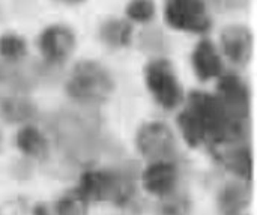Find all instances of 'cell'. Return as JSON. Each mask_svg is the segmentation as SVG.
I'll list each match as a JSON object with an SVG mask.
<instances>
[{
	"instance_id": "obj_18",
	"label": "cell",
	"mask_w": 257,
	"mask_h": 215,
	"mask_svg": "<svg viewBox=\"0 0 257 215\" xmlns=\"http://www.w3.org/2000/svg\"><path fill=\"white\" fill-rule=\"evenodd\" d=\"M89 200H86L75 188L66 191L56 202V215H87L89 214Z\"/></svg>"
},
{
	"instance_id": "obj_12",
	"label": "cell",
	"mask_w": 257,
	"mask_h": 215,
	"mask_svg": "<svg viewBox=\"0 0 257 215\" xmlns=\"http://www.w3.org/2000/svg\"><path fill=\"white\" fill-rule=\"evenodd\" d=\"M227 146L229 148L224 152L218 154L220 161L239 181L248 184L253 179V154L250 146L242 142Z\"/></svg>"
},
{
	"instance_id": "obj_3",
	"label": "cell",
	"mask_w": 257,
	"mask_h": 215,
	"mask_svg": "<svg viewBox=\"0 0 257 215\" xmlns=\"http://www.w3.org/2000/svg\"><path fill=\"white\" fill-rule=\"evenodd\" d=\"M75 190L89 202H110L122 208L131 203L136 182L123 172L90 169L83 172Z\"/></svg>"
},
{
	"instance_id": "obj_7",
	"label": "cell",
	"mask_w": 257,
	"mask_h": 215,
	"mask_svg": "<svg viewBox=\"0 0 257 215\" xmlns=\"http://www.w3.org/2000/svg\"><path fill=\"white\" fill-rule=\"evenodd\" d=\"M77 36L74 30L62 23L47 26L38 36V50L48 65L65 63L75 51Z\"/></svg>"
},
{
	"instance_id": "obj_20",
	"label": "cell",
	"mask_w": 257,
	"mask_h": 215,
	"mask_svg": "<svg viewBox=\"0 0 257 215\" xmlns=\"http://www.w3.org/2000/svg\"><path fill=\"white\" fill-rule=\"evenodd\" d=\"M158 215H191V202L185 194L173 191L161 199Z\"/></svg>"
},
{
	"instance_id": "obj_21",
	"label": "cell",
	"mask_w": 257,
	"mask_h": 215,
	"mask_svg": "<svg viewBox=\"0 0 257 215\" xmlns=\"http://www.w3.org/2000/svg\"><path fill=\"white\" fill-rule=\"evenodd\" d=\"M33 215H50V212L44 205H36L33 208Z\"/></svg>"
},
{
	"instance_id": "obj_4",
	"label": "cell",
	"mask_w": 257,
	"mask_h": 215,
	"mask_svg": "<svg viewBox=\"0 0 257 215\" xmlns=\"http://www.w3.org/2000/svg\"><path fill=\"white\" fill-rule=\"evenodd\" d=\"M145 84L154 101L164 110H176L185 101V90L169 59L149 60L143 69Z\"/></svg>"
},
{
	"instance_id": "obj_6",
	"label": "cell",
	"mask_w": 257,
	"mask_h": 215,
	"mask_svg": "<svg viewBox=\"0 0 257 215\" xmlns=\"http://www.w3.org/2000/svg\"><path fill=\"white\" fill-rule=\"evenodd\" d=\"M176 145L173 130L160 121L143 124L136 134V146L139 154L151 163L172 161L176 154Z\"/></svg>"
},
{
	"instance_id": "obj_13",
	"label": "cell",
	"mask_w": 257,
	"mask_h": 215,
	"mask_svg": "<svg viewBox=\"0 0 257 215\" xmlns=\"http://www.w3.org/2000/svg\"><path fill=\"white\" fill-rule=\"evenodd\" d=\"M218 211L221 215H241L250 203V188L244 181H230L218 193Z\"/></svg>"
},
{
	"instance_id": "obj_11",
	"label": "cell",
	"mask_w": 257,
	"mask_h": 215,
	"mask_svg": "<svg viewBox=\"0 0 257 215\" xmlns=\"http://www.w3.org/2000/svg\"><path fill=\"white\" fill-rule=\"evenodd\" d=\"M191 66L200 81H211L224 74V57L217 45L206 36L194 45L191 53Z\"/></svg>"
},
{
	"instance_id": "obj_15",
	"label": "cell",
	"mask_w": 257,
	"mask_h": 215,
	"mask_svg": "<svg viewBox=\"0 0 257 215\" xmlns=\"http://www.w3.org/2000/svg\"><path fill=\"white\" fill-rule=\"evenodd\" d=\"M134 35V26L125 18H107L99 26V39L110 48H126Z\"/></svg>"
},
{
	"instance_id": "obj_16",
	"label": "cell",
	"mask_w": 257,
	"mask_h": 215,
	"mask_svg": "<svg viewBox=\"0 0 257 215\" xmlns=\"http://www.w3.org/2000/svg\"><path fill=\"white\" fill-rule=\"evenodd\" d=\"M38 113L36 105L26 98L15 96V98H8L2 104V115L6 121L9 122H29L32 121Z\"/></svg>"
},
{
	"instance_id": "obj_14",
	"label": "cell",
	"mask_w": 257,
	"mask_h": 215,
	"mask_svg": "<svg viewBox=\"0 0 257 215\" xmlns=\"http://www.w3.org/2000/svg\"><path fill=\"white\" fill-rule=\"evenodd\" d=\"M15 145L23 155L35 160L45 158L50 151V145L44 133L35 125L29 124L18 130L15 136Z\"/></svg>"
},
{
	"instance_id": "obj_8",
	"label": "cell",
	"mask_w": 257,
	"mask_h": 215,
	"mask_svg": "<svg viewBox=\"0 0 257 215\" xmlns=\"http://www.w3.org/2000/svg\"><path fill=\"white\" fill-rule=\"evenodd\" d=\"M224 104L229 115L239 121L247 122L250 116V89L247 83L236 74H223L218 78L217 93Z\"/></svg>"
},
{
	"instance_id": "obj_22",
	"label": "cell",
	"mask_w": 257,
	"mask_h": 215,
	"mask_svg": "<svg viewBox=\"0 0 257 215\" xmlns=\"http://www.w3.org/2000/svg\"><path fill=\"white\" fill-rule=\"evenodd\" d=\"M57 2L68 3V5H74V3H80V2H83V0H57Z\"/></svg>"
},
{
	"instance_id": "obj_17",
	"label": "cell",
	"mask_w": 257,
	"mask_h": 215,
	"mask_svg": "<svg viewBox=\"0 0 257 215\" xmlns=\"http://www.w3.org/2000/svg\"><path fill=\"white\" fill-rule=\"evenodd\" d=\"M26 54L27 42L21 35L8 32L0 36V57L8 62H17L21 60Z\"/></svg>"
},
{
	"instance_id": "obj_2",
	"label": "cell",
	"mask_w": 257,
	"mask_h": 215,
	"mask_svg": "<svg viewBox=\"0 0 257 215\" xmlns=\"http://www.w3.org/2000/svg\"><path fill=\"white\" fill-rule=\"evenodd\" d=\"M114 87L110 71L93 59L77 62L65 81L68 96L81 105L104 104L114 92Z\"/></svg>"
},
{
	"instance_id": "obj_19",
	"label": "cell",
	"mask_w": 257,
	"mask_h": 215,
	"mask_svg": "<svg viewBox=\"0 0 257 215\" xmlns=\"http://www.w3.org/2000/svg\"><path fill=\"white\" fill-rule=\"evenodd\" d=\"M157 6L154 0H130L125 8L126 20L131 23L148 24L155 18Z\"/></svg>"
},
{
	"instance_id": "obj_5",
	"label": "cell",
	"mask_w": 257,
	"mask_h": 215,
	"mask_svg": "<svg viewBox=\"0 0 257 215\" xmlns=\"http://www.w3.org/2000/svg\"><path fill=\"white\" fill-rule=\"evenodd\" d=\"M164 20L178 32L205 36L212 29V18L205 0H167Z\"/></svg>"
},
{
	"instance_id": "obj_10",
	"label": "cell",
	"mask_w": 257,
	"mask_h": 215,
	"mask_svg": "<svg viewBox=\"0 0 257 215\" xmlns=\"http://www.w3.org/2000/svg\"><path fill=\"white\" fill-rule=\"evenodd\" d=\"M178 179V167L172 161H154L143 170L140 182L148 194L163 199L176 191Z\"/></svg>"
},
{
	"instance_id": "obj_1",
	"label": "cell",
	"mask_w": 257,
	"mask_h": 215,
	"mask_svg": "<svg viewBox=\"0 0 257 215\" xmlns=\"http://www.w3.org/2000/svg\"><path fill=\"white\" fill-rule=\"evenodd\" d=\"M187 109L200 124L206 142L214 146H224L242 142L245 137V122L233 119L217 95L191 90L187 96Z\"/></svg>"
},
{
	"instance_id": "obj_9",
	"label": "cell",
	"mask_w": 257,
	"mask_h": 215,
	"mask_svg": "<svg viewBox=\"0 0 257 215\" xmlns=\"http://www.w3.org/2000/svg\"><path fill=\"white\" fill-rule=\"evenodd\" d=\"M253 47V32L244 24H230L220 33V53L235 66H245L250 62Z\"/></svg>"
}]
</instances>
